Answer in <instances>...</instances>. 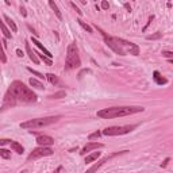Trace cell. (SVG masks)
<instances>
[{"mask_svg":"<svg viewBox=\"0 0 173 173\" xmlns=\"http://www.w3.org/2000/svg\"><path fill=\"white\" fill-rule=\"evenodd\" d=\"M8 92L14 96L16 101L22 103H34L37 101V95L34 93L29 86H26L22 81H14L8 88Z\"/></svg>","mask_w":173,"mask_h":173,"instance_id":"1","label":"cell"},{"mask_svg":"<svg viewBox=\"0 0 173 173\" xmlns=\"http://www.w3.org/2000/svg\"><path fill=\"white\" fill-rule=\"evenodd\" d=\"M143 110V107H111V108L97 111V116L101 119H114V118H122V116L138 114Z\"/></svg>","mask_w":173,"mask_h":173,"instance_id":"2","label":"cell"},{"mask_svg":"<svg viewBox=\"0 0 173 173\" xmlns=\"http://www.w3.org/2000/svg\"><path fill=\"white\" fill-rule=\"evenodd\" d=\"M60 119V116H48V118H37V119H30L27 122L20 123V127L24 130H35L41 127H46L56 123Z\"/></svg>","mask_w":173,"mask_h":173,"instance_id":"3","label":"cell"},{"mask_svg":"<svg viewBox=\"0 0 173 173\" xmlns=\"http://www.w3.org/2000/svg\"><path fill=\"white\" fill-rule=\"evenodd\" d=\"M81 65L80 62V57H78V49H77L76 43H70L68 46V53H66V61H65V69L70 70V69H76Z\"/></svg>","mask_w":173,"mask_h":173,"instance_id":"4","label":"cell"},{"mask_svg":"<svg viewBox=\"0 0 173 173\" xmlns=\"http://www.w3.org/2000/svg\"><path fill=\"white\" fill-rule=\"evenodd\" d=\"M135 129V126H112V127H107L101 131L103 135L107 137H112V135H123L127 134L130 131H133Z\"/></svg>","mask_w":173,"mask_h":173,"instance_id":"5","label":"cell"},{"mask_svg":"<svg viewBox=\"0 0 173 173\" xmlns=\"http://www.w3.org/2000/svg\"><path fill=\"white\" fill-rule=\"evenodd\" d=\"M115 39V42L118 43L120 46V49L127 54V52H130V54H134V56H138L139 53V48L133 42H129V41H126V39H122V38H118V37H114Z\"/></svg>","mask_w":173,"mask_h":173,"instance_id":"6","label":"cell"},{"mask_svg":"<svg viewBox=\"0 0 173 173\" xmlns=\"http://www.w3.org/2000/svg\"><path fill=\"white\" fill-rule=\"evenodd\" d=\"M96 29L99 30V31L101 33V35L104 37L106 45L111 49V50H112V52H115V53H116V54H119V56H126V53L123 52V50H122V49H120L119 45H118V43L115 42V39H114V37H110V35H107V34L104 33V31H103V30H101L100 27H97V26H96Z\"/></svg>","mask_w":173,"mask_h":173,"instance_id":"7","label":"cell"},{"mask_svg":"<svg viewBox=\"0 0 173 173\" xmlns=\"http://www.w3.org/2000/svg\"><path fill=\"white\" fill-rule=\"evenodd\" d=\"M53 154V149H50L49 146H39L37 149H34L27 157V161H34L38 160L41 157H46V156H52Z\"/></svg>","mask_w":173,"mask_h":173,"instance_id":"8","label":"cell"},{"mask_svg":"<svg viewBox=\"0 0 173 173\" xmlns=\"http://www.w3.org/2000/svg\"><path fill=\"white\" fill-rule=\"evenodd\" d=\"M118 154H119V153L111 154V156H107V157H104V158H101L100 161H97V162L93 166H91V168L88 169V170H86L85 173H95V172H96V170H97V169H100L101 166H103V165H104V164H106L107 161H108V160H111V158H112V157H115V156H118Z\"/></svg>","mask_w":173,"mask_h":173,"instance_id":"9","label":"cell"},{"mask_svg":"<svg viewBox=\"0 0 173 173\" xmlns=\"http://www.w3.org/2000/svg\"><path fill=\"white\" fill-rule=\"evenodd\" d=\"M104 145L103 143H99V142H89V143H86L84 148L81 149L80 154H85L88 152H91V150H97V149H101Z\"/></svg>","mask_w":173,"mask_h":173,"instance_id":"10","label":"cell"},{"mask_svg":"<svg viewBox=\"0 0 173 173\" xmlns=\"http://www.w3.org/2000/svg\"><path fill=\"white\" fill-rule=\"evenodd\" d=\"M37 143L39 146H52L54 143V139L52 137H49V135H39L37 138Z\"/></svg>","mask_w":173,"mask_h":173,"instance_id":"11","label":"cell"},{"mask_svg":"<svg viewBox=\"0 0 173 173\" xmlns=\"http://www.w3.org/2000/svg\"><path fill=\"white\" fill-rule=\"evenodd\" d=\"M31 41H33V43L35 45V46H37V48L39 49V50H41V52H43V53H45V56H46V57L52 60V57H53V54L50 53V52H49L48 49H46V48H45V46L42 45V43L39 42L38 39H37V38H31Z\"/></svg>","mask_w":173,"mask_h":173,"instance_id":"12","label":"cell"},{"mask_svg":"<svg viewBox=\"0 0 173 173\" xmlns=\"http://www.w3.org/2000/svg\"><path fill=\"white\" fill-rule=\"evenodd\" d=\"M26 52H27V54H29L30 60H31V61H33L34 64H37V65H38V64H39L38 57H37L35 52H33V50H31V48H30V43L27 42V41H26Z\"/></svg>","mask_w":173,"mask_h":173,"instance_id":"13","label":"cell"},{"mask_svg":"<svg viewBox=\"0 0 173 173\" xmlns=\"http://www.w3.org/2000/svg\"><path fill=\"white\" fill-rule=\"evenodd\" d=\"M153 78H154V81L157 82L158 85H162V84H166V82H168V80H166V78H164V77L160 74V72H157V70L153 73Z\"/></svg>","mask_w":173,"mask_h":173,"instance_id":"14","label":"cell"},{"mask_svg":"<svg viewBox=\"0 0 173 173\" xmlns=\"http://www.w3.org/2000/svg\"><path fill=\"white\" fill-rule=\"evenodd\" d=\"M49 5H50V8L54 11V14H56V16H57L58 19L61 20L62 19V14H61V11L58 10V7H57V4L54 3L53 0H49Z\"/></svg>","mask_w":173,"mask_h":173,"instance_id":"15","label":"cell"},{"mask_svg":"<svg viewBox=\"0 0 173 173\" xmlns=\"http://www.w3.org/2000/svg\"><path fill=\"white\" fill-rule=\"evenodd\" d=\"M4 20L7 22V24L10 26V29L12 30V33H16V31H18V26L15 24V22H14L12 19H11L8 15H4Z\"/></svg>","mask_w":173,"mask_h":173,"instance_id":"16","label":"cell"},{"mask_svg":"<svg viewBox=\"0 0 173 173\" xmlns=\"http://www.w3.org/2000/svg\"><path fill=\"white\" fill-rule=\"evenodd\" d=\"M99 157H100V152H93L92 154L86 156L85 164H91V162H93V161H96V160L99 158Z\"/></svg>","mask_w":173,"mask_h":173,"instance_id":"17","label":"cell"},{"mask_svg":"<svg viewBox=\"0 0 173 173\" xmlns=\"http://www.w3.org/2000/svg\"><path fill=\"white\" fill-rule=\"evenodd\" d=\"M0 29H1V33H3V35H4L5 38H12L11 31L7 29V26L4 24V22H3V20H0Z\"/></svg>","mask_w":173,"mask_h":173,"instance_id":"18","label":"cell"},{"mask_svg":"<svg viewBox=\"0 0 173 173\" xmlns=\"http://www.w3.org/2000/svg\"><path fill=\"white\" fill-rule=\"evenodd\" d=\"M11 149L14 150V152H16L18 154H23V152H24V149H23V146L20 143H18V142H11Z\"/></svg>","mask_w":173,"mask_h":173,"instance_id":"19","label":"cell"},{"mask_svg":"<svg viewBox=\"0 0 173 173\" xmlns=\"http://www.w3.org/2000/svg\"><path fill=\"white\" fill-rule=\"evenodd\" d=\"M30 85L37 88V89H45V85L39 80H37V78H30Z\"/></svg>","mask_w":173,"mask_h":173,"instance_id":"20","label":"cell"},{"mask_svg":"<svg viewBox=\"0 0 173 173\" xmlns=\"http://www.w3.org/2000/svg\"><path fill=\"white\" fill-rule=\"evenodd\" d=\"M45 77H46V78L49 80V82H50V84H53V85L58 84V81H60V80H58V77L56 76V74H53V73H48Z\"/></svg>","mask_w":173,"mask_h":173,"instance_id":"21","label":"cell"},{"mask_svg":"<svg viewBox=\"0 0 173 173\" xmlns=\"http://www.w3.org/2000/svg\"><path fill=\"white\" fill-rule=\"evenodd\" d=\"M77 22H78V24H80V26H81L82 29L85 30L86 33H93V30H92V27H91V26H89V24H86L85 22H82L81 19H78V20H77Z\"/></svg>","mask_w":173,"mask_h":173,"instance_id":"22","label":"cell"},{"mask_svg":"<svg viewBox=\"0 0 173 173\" xmlns=\"http://www.w3.org/2000/svg\"><path fill=\"white\" fill-rule=\"evenodd\" d=\"M0 61H1L3 64L7 62V57H5V54H4V49H3L1 42H0Z\"/></svg>","mask_w":173,"mask_h":173,"instance_id":"23","label":"cell"},{"mask_svg":"<svg viewBox=\"0 0 173 173\" xmlns=\"http://www.w3.org/2000/svg\"><path fill=\"white\" fill-rule=\"evenodd\" d=\"M0 157H3V158L8 160L11 157V153L10 150H5V149H0Z\"/></svg>","mask_w":173,"mask_h":173,"instance_id":"24","label":"cell"},{"mask_svg":"<svg viewBox=\"0 0 173 173\" xmlns=\"http://www.w3.org/2000/svg\"><path fill=\"white\" fill-rule=\"evenodd\" d=\"M35 54H38L39 58H41V60H43V62H46V65H53V61H52L50 58L46 57L45 54H39V53H35Z\"/></svg>","mask_w":173,"mask_h":173,"instance_id":"25","label":"cell"},{"mask_svg":"<svg viewBox=\"0 0 173 173\" xmlns=\"http://www.w3.org/2000/svg\"><path fill=\"white\" fill-rule=\"evenodd\" d=\"M50 99H61V97H65V92L64 91H60L57 93H53V95H50Z\"/></svg>","mask_w":173,"mask_h":173,"instance_id":"26","label":"cell"},{"mask_svg":"<svg viewBox=\"0 0 173 173\" xmlns=\"http://www.w3.org/2000/svg\"><path fill=\"white\" fill-rule=\"evenodd\" d=\"M27 70H29V72H31L33 74H35V76L38 77V78H41V80H42V78H46V77L43 76L42 73H39V72H37V70H34L33 68H27Z\"/></svg>","mask_w":173,"mask_h":173,"instance_id":"27","label":"cell"},{"mask_svg":"<svg viewBox=\"0 0 173 173\" xmlns=\"http://www.w3.org/2000/svg\"><path fill=\"white\" fill-rule=\"evenodd\" d=\"M101 135L100 131H95V133H92V134H89V137H88V139L92 141V139H97Z\"/></svg>","mask_w":173,"mask_h":173,"instance_id":"28","label":"cell"},{"mask_svg":"<svg viewBox=\"0 0 173 173\" xmlns=\"http://www.w3.org/2000/svg\"><path fill=\"white\" fill-rule=\"evenodd\" d=\"M161 37H162V34L161 33H156V34H153V35H148V37H146V39H158V38H161Z\"/></svg>","mask_w":173,"mask_h":173,"instance_id":"29","label":"cell"},{"mask_svg":"<svg viewBox=\"0 0 173 173\" xmlns=\"http://www.w3.org/2000/svg\"><path fill=\"white\" fill-rule=\"evenodd\" d=\"M70 5H72V7H73V10L76 11V12H77V14H78V15H81V14H82V11L80 10V8H78V7H77V5L74 4V3H73V1H72V3H70Z\"/></svg>","mask_w":173,"mask_h":173,"instance_id":"30","label":"cell"},{"mask_svg":"<svg viewBox=\"0 0 173 173\" xmlns=\"http://www.w3.org/2000/svg\"><path fill=\"white\" fill-rule=\"evenodd\" d=\"M162 56H164V57H166V58H169V60H172L173 53H172V52H162Z\"/></svg>","mask_w":173,"mask_h":173,"instance_id":"31","label":"cell"},{"mask_svg":"<svg viewBox=\"0 0 173 173\" xmlns=\"http://www.w3.org/2000/svg\"><path fill=\"white\" fill-rule=\"evenodd\" d=\"M108 7H110V4H108V1H106V0H103V1H101V8H103V10H108Z\"/></svg>","mask_w":173,"mask_h":173,"instance_id":"32","label":"cell"},{"mask_svg":"<svg viewBox=\"0 0 173 173\" xmlns=\"http://www.w3.org/2000/svg\"><path fill=\"white\" fill-rule=\"evenodd\" d=\"M7 143H11L10 139H0V146H3V145H7Z\"/></svg>","mask_w":173,"mask_h":173,"instance_id":"33","label":"cell"},{"mask_svg":"<svg viewBox=\"0 0 173 173\" xmlns=\"http://www.w3.org/2000/svg\"><path fill=\"white\" fill-rule=\"evenodd\" d=\"M20 12H22V15H23V16H27V11L24 10V7H20Z\"/></svg>","mask_w":173,"mask_h":173,"instance_id":"34","label":"cell"},{"mask_svg":"<svg viewBox=\"0 0 173 173\" xmlns=\"http://www.w3.org/2000/svg\"><path fill=\"white\" fill-rule=\"evenodd\" d=\"M16 54H18V57H23V56H24L23 52H22L20 49H18V50H16Z\"/></svg>","mask_w":173,"mask_h":173,"instance_id":"35","label":"cell"},{"mask_svg":"<svg viewBox=\"0 0 173 173\" xmlns=\"http://www.w3.org/2000/svg\"><path fill=\"white\" fill-rule=\"evenodd\" d=\"M169 161H170V158H166V160H165V161H164V162H162V165H161V166H162V168H165V166L168 165V162H169Z\"/></svg>","mask_w":173,"mask_h":173,"instance_id":"36","label":"cell"},{"mask_svg":"<svg viewBox=\"0 0 173 173\" xmlns=\"http://www.w3.org/2000/svg\"><path fill=\"white\" fill-rule=\"evenodd\" d=\"M123 5H125V7H126V10H127V11H131V7H130V4H129V3H125V4H123Z\"/></svg>","mask_w":173,"mask_h":173,"instance_id":"37","label":"cell"},{"mask_svg":"<svg viewBox=\"0 0 173 173\" xmlns=\"http://www.w3.org/2000/svg\"><path fill=\"white\" fill-rule=\"evenodd\" d=\"M91 72V70H89V69H84V70H82L81 73H80V76H82V74H84V73H89Z\"/></svg>","mask_w":173,"mask_h":173,"instance_id":"38","label":"cell"}]
</instances>
